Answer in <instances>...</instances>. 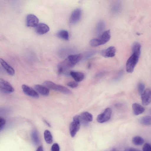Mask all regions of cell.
Wrapping results in <instances>:
<instances>
[{
	"label": "cell",
	"instance_id": "obj_1",
	"mask_svg": "<svg viewBox=\"0 0 151 151\" xmlns=\"http://www.w3.org/2000/svg\"><path fill=\"white\" fill-rule=\"evenodd\" d=\"M83 55L81 54L69 55L63 61L59 64L65 70L74 66L83 58Z\"/></svg>",
	"mask_w": 151,
	"mask_h": 151
},
{
	"label": "cell",
	"instance_id": "obj_2",
	"mask_svg": "<svg viewBox=\"0 0 151 151\" xmlns=\"http://www.w3.org/2000/svg\"><path fill=\"white\" fill-rule=\"evenodd\" d=\"M110 30H108L104 32L98 38L91 40L89 44L92 47H97L106 43L110 40Z\"/></svg>",
	"mask_w": 151,
	"mask_h": 151
},
{
	"label": "cell",
	"instance_id": "obj_3",
	"mask_svg": "<svg viewBox=\"0 0 151 151\" xmlns=\"http://www.w3.org/2000/svg\"><path fill=\"white\" fill-rule=\"evenodd\" d=\"M44 85L52 90L59 91L66 94H70L71 91L67 87L63 86L57 84L50 81H46L43 83Z\"/></svg>",
	"mask_w": 151,
	"mask_h": 151
},
{
	"label": "cell",
	"instance_id": "obj_4",
	"mask_svg": "<svg viewBox=\"0 0 151 151\" xmlns=\"http://www.w3.org/2000/svg\"><path fill=\"white\" fill-rule=\"evenodd\" d=\"M139 56L132 53L127 61L126 65V69L128 73H132L139 60Z\"/></svg>",
	"mask_w": 151,
	"mask_h": 151
},
{
	"label": "cell",
	"instance_id": "obj_5",
	"mask_svg": "<svg viewBox=\"0 0 151 151\" xmlns=\"http://www.w3.org/2000/svg\"><path fill=\"white\" fill-rule=\"evenodd\" d=\"M81 125V123L78 115L73 117V121L71 123L70 125V132L72 137L75 136L77 132L79 130Z\"/></svg>",
	"mask_w": 151,
	"mask_h": 151
},
{
	"label": "cell",
	"instance_id": "obj_6",
	"mask_svg": "<svg viewBox=\"0 0 151 151\" xmlns=\"http://www.w3.org/2000/svg\"><path fill=\"white\" fill-rule=\"evenodd\" d=\"M14 88L10 83L2 78H0V91L6 93H9L14 91Z\"/></svg>",
	"mask_w": 151,
	"mask_h": 151
},
{
	"label": "cell",
	"instance_id": "obj_7",
	"mask_svg": "<svg viewBox=\"0 0 151 151\" xmlns=\"http://www.w3.org/2000/svg\"><path fill=\"white\" fill-rule=\"evenodd\" d=\"M112 112V110L110 108H106L103 113L98 115L96 118L97 121L100 123L106 122L110 118Z\"/></svg>",
	"mask_w": 151,
	"mask_h": 151
},
{
	"label": "cell",
	"instance_id": "obj_8",
	"mask_svg": "<svg viewBox=\"0 0 151 151\" xmlns=\"http://www.w3.org/2000/svg\"><path fill=\"white\" fill-rule=\"evenodd\" d=\"M81 124V123L85 126H87L88 122L92 121L93 116L91 114L87 112H84L81 113L79 116Z\"/></svg>",
	"mask_w": 151,
	"mask_h": 151
},
{
	"label": "cell",
	"instance_id": "obj_9",
	"mask_svg": "<svg viewBox=\"0 0 151 151\" xmlns=\"http://www.w3.org/2000/svg\"><path fill=\"white\" fill-rule=\"evenodd\" d=\"M141 98L142 104L144 106L148 105L151 100V90L150 88L144 90L141 94Z\"/></svg>",
	"mask_w": 151,
	"mask_h": 151
},
{
	"label": "cell",
	"instance_id": "obj_10",
	"mask_svg": "<svg viewBox=\"0 0 151 151\" xmlns=\"http://www.w3.org/2000/svg\"><path fill=\"white\" fill-rule=\"evenodd\" d=\"M38 18L33 14H30L26 17V24L28 27H35L38 24Z\"/></svg>",
	"mask_w": 151,
	"mask_h": 151
},
{
	"label": "cell",
	"instance_id": "obj_11",
	"mask_svg": "<svg viewBox=\"0 0 151 151\" xmlns=\"http://www.w3.org/2000/svg\"><path fill=\"white\" fill-rule=\"evenodd\" d=\"M22 87L23 92L26 95L33 98H39L38 93L31 87L25 84L22 85Z\"/></svg>",
	"mask_w": 151,
	"mask_h": 151
},
{
	"label": "cell",
	"instance_id": "obj_12",
	"mask_svg": "<svg viewBox=\"0 0 151 151\" xmlns=\"http://www.w3.org/2000/svg\"><path fill=\"white\" fill-rule=\"evenodd\" d=\"M81 10L79 8L73 11L70 17V22L72 24L76 23L80 19L81 15Z\"/></svg>",
	"mask_w": 151,
	"mask_h": 151
},
{
	"label": "cell",
	"instance_id": "obj_13",
	"mask_svg": "<svg viewBox=\"0 0 151 151\" xmlns=\"http://www.w3.org/2000/svg\"><path fill=\"white\" fill-rule=\"evenodd\" d=\"M116 52V50L115 47L111 46L102 50L101 52V54L104 57H112L115 55Z\"/></svg>",
	"mask_w": 151,
	"mask_h": 151
},
{
	"label": "cell",
	"instance_id": "obj_14",
	"mask_svg": "<svg viewBox=\"0 0 151 151\" xmlns=\"http://www.w3.org/2000/svg\"><path fill=\"white\" fill-rule=\"evenodd\" d=\"M50 30V28L46 24L43 23H38L35 27V31L39 35H43L47 32Z\"/></svg>",
	"mask_w": 151,
	"mask_h": 151
},
{
	"label": "cell",
	"instance_id": "obj_15",
	"mask_svg": "<svg viewBox=\"0 0 151 151\" xmlns=\"http://www.w3.org/2000/svg\"><path fill=\"white\" fill-rule=\"evenodd\" d=\"M0 63L4 68L9 75L11 76H13L14 74L15 71L13 68L1 58H0Z\"/></svg>",
	"mask_w": 151,
	"mask_h": 151
},
{
	"label": "cell",
	"instance_id": "obj_16",
	"mask_svg": "<svg viewBox=\"0 0 151 151\" xmlns=\"http://www.w3.org/2000/svg\"><path fill=\"white\" fill-rule=\"evenodd\" d=\"M34 88L37 92L43 96H47L49 93V89L45 86L37 84L35 86Z\"/></svg>",
	"mask_w": 151,
	"mask_h": 151
},
{
	"label": "cell",
	"instance_id": "obj_17",
	"mask_svg": "<svg viewBox=\"0 0 151 151\" xmlns=\"http://www.w3.org/2000/svg\"><path fill=\"white\" fill-rule=\"evenodd\" d=\"M70 74L75 81L77 82L82 81L84 77V74L80 72L71 71Z\"/></svg>",
	"mask_w": 151,
	"mask_h": 151
},
{
	"label": "cell",
	"instance_id": "obj_18",
	"mask_svg": "<svg viewBox=\"0 0 151 151\" xmlns=\"http://www.w3.org/2000/svg\"><path fill=\"white\" fill-rule=\"evenodd\" d=\"M132 109L134 114L136 115L142 114L145 110L143 106L137 103H134L132 104Z\"/></svg>",
	"mask_w": 151,
	"mask_h": 151
},
{
	"label": "cell",
	"instance_id": "obj_19",
	"mask_svg": "<svg viewBox=\"0 0 151 151\" xmlns=\"http://www.w3.org/2000/svg\"><path fill=\"white\" fill-rule=\"evenodd\" d=\"M56 35L58 37L64 40H67L69 39V34L66 30H60L57 33Z\"/></svg>",
	"mask_w": 151,
	"mask_h": 151
},
{
	"label": "cell",
	"instance_id": "obj_20",
	"mask_svg": "<svg viewBox=\"0 0 151 151\" xmlns=\"http://www.w3.org/2000/svg\"><path fill=\"white\" fill-rule=\"evenodd\" d=\"M132 53H135L139 56H140L141 53V45L138 42H135L133 45L132 46Z\"/></svg>",
	"mask_w": 151,
	"mask_h": 151
},
{
	"label": "cell",
	"instance_id": "obj_21",
	"mask_svg": "<svg viewBox=\"0 0 151 151\" xmlns=\"http://www.w3.org/2000/svg\"><path fill=\"white\" fill-rule=\"evenodd\" d=\"M139 122L142 124L145 125H150L151 124V117L146 116L141 117L139 120Z\"/></svg>",
	"mask_w": 151,
	"mask_h": 151
},
{
	"label": "cell",
	"instance_id": "obj_22",
	"mask_svg": "<svg viewBox=\"0 0 151 151\" xmlns=\"http://www.w3.org/2000/svg\"><path fill=\"white\" fill-rule=\"evenodd\" d=\"M44 137L46 142L48 144H50L52 142V137L50 132L46 130L44 132Z\"/></svg>",
	"mask_w": 151,
	"mask_h": 151
},
{
	"label": "cell",
	"instance_id": "obj_23",
	"mask_svg": "<svg viewBox=\"0 0 151 151\" xmlns=\"http://www.w3.org/2000/svg\"><path fill=\"white\" fill-rule=\"evenodd\" d=\"M132 142L134 144L136 145H141L144 142V140L142 137L136 136L134 137L132 139Z\"/></svg>",
	"mask_w": 151,
	"mask_h": 151
},
{
	"label": "cell",
	"instance_id": "obj_24",
	"mask_svg": "<svg viewBox=\"0 0 151 151\" xmlns=\"http://www.w3.org/2000/svg\"><path fill=\"white\" fill-rule=\"evenodd\" d=\"M105 24L102 21L99 22L96 27V31L97 34H99L101 33L104 29Z\"/></svg>",
	"mask_w": 151,
	"mask_h": 151
},
{
	"label": "cell",
	"instance_id": "obj_25",
	"mask_svg": "<svg viewBox=\"0 0 151 151\" xmlns=\"http://www.w3.org/2000/svg\"><path fill=\"white\" fill-rule=\"evenodd\" d=\"M32 138L34 143L37 145L38 144L39 139L36 130L33 131L32 133Z\"/></svg>",
	"mask_w": 151,
	"mask_h": 151
},
{
	"label": "cell",
	"instance_id": "obj_26",
	"mask_svg": "<svg viewBox=\"0 0 151 151\" xmlns=\"http://www.w3.org/2000/svg\"><path fill=\"white\" fill-rule=\"evenodd\" d=\"M145 85L142 83H139L138 86V91L139 93L141 94L144 91Z\"/></svg>",
	"mask_w": 151,
	"mask_h": 151
},
{
	"label": "cell",
	"instance_id": "obj_27",
	"mask_svg": "<svg viewBox=\"0 0 151 151\" xmlns=\"http://www.w3.org/2000/svg\"><path fill=\"white\" fill-rule=\"evenodd\" d=\"M78 84L77 82L74 81H71L67 83V85L71 88H75L77 87Z\"/></svg>",
	"mask_w": 151,
	"mask_h": 151
},
{
	"label": "cell",
	"instance_id": "obj_28",
	"mask_svg": "<svg viewBox=\"0 0 151 151\" xmlns=\"http://www.w3.org/2000/svg\"><path fill=\"white\" fill-rule=\"evenodd\" d=\"M143 151H151L150 145L148 143H145L142 148Z\"/></svg>",
	"mask_w": 151,
	"mask_h": 151
},
{
	"label": "cell",
	"instance_id": "obj_29",
	"mask_svg": "<svg viewBox=\"0 0 151 151\" xmlns=\"http://www.w3.org/2000/svg\"><path fill=\"white\" fill-rule=\"evenodd\" d=\"M60 147L58 145L57 143H54L52 146L51 151H59Z\"/></svg>",
	"mask_w": 151,
	"mask_h": 151
},
{
	"label": "cell",
	"instance_id": "obj_30",
	"mask_svg": "<svg viewBox=\"0 0 151 151\" xmlns=\"http://www.w3.org/2000/svg\"><path fill=\"white\" fill-rule=\"evenodd\" d=\"M6 123L5 120L2 117H0V130L4 127Z\"/></svg>",
	"mask_w": 151,
	"mask_h": 151
},
{
	"label": "cell",
	"instance_id": "obj_31",
	"mask_svg": "<svg viewBox=\"0 0 151 151\" xmlns=\"http://www.w3.org/2000/svg\"><path fill=\"white\" fill-rule=\"evenodd\" d=\"M120 6L118 5H115L114 7H113V10L116 12V11H118L119 10V8Z\"/></svg>",
	"mask_w": 151,
	"mask_h": 151
},
{
	"label": "cell",
	"instance_id": "obj_32",
	"mask_svg": "<svg viewBox=\"0 0 151 151\" xmlns=\"http://www.w3.org/2000/svg\"><path fill=\"white\" fill-rule=\"evenodd\" d=\"M36 151H43V149L42 146H40L37 149Z\"/></svg>",
	"mask_w": 151,
	"mask_h": 151
},
{
	"label": "cell",
	"instance_id": "obj_33",
	"mask_svg": "<svg viewBox=\"0 0 151 151\" xmlns=\"http://www.w3.org/2000/svg\"><path fill=\"white\" fill-rule=\"evenodd\" d=\"M44 122L49 127H50L51 125L46 120H44Z\"/></svg>",
	"mask_w": 151,
	"mask_h": 151
},
{
	"label": "cell",
	"instance_id": "obj_34",
	"mask_svg": "<svg viewBox=\"0 0 151 151\" xmlns=\"http://www.w3.org/2000/svg\"><path fill=\"white\" fill-rule=\"evenodd\" d=\"M110 151H116L115 148H113Z\"/></svg>",
	"mask_w": 151,
	"mask_h": 151
},
{
	"label": "cell",
	"instance_id": "obj_35",
	"mask_svg": "<svg viewBox=\"0 0 151 151\" xmlns=\"http://www.w3.org/2000/svg\"></svg>",
	"mask_w": 151,
	"mask_h": 151
}]
</instances>
